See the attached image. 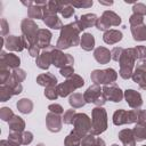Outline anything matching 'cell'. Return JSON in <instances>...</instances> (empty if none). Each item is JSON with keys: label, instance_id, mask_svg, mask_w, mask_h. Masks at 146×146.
I'll return each instance as SVG.
<instances>
[{"label": "cell", "instance_id": "34", "mask_svg": "<svg viewBox=\"0 0 146 146\" xmlns=\"http://www.w3.org/2000/svg\"><path fill=\"white\" fill-rule=\"evenodd\" d=\"M59 14L64 18H70V17H72L74 15V7L71 5L70 1H64L63 7H62V10H60Z\"/></svg>", "mask_w": 146, "mask_h": 146}, {"label": "cell", "instance_id": "1", "mask_svg": "<svg viewBox=\"0 0 146 146\" xmlns=\"http://www.w3.org/2000/svg\"><path fill=\"white\" fill-rule=\"evenodd\" d=\"M81 29L76 22V19L72 23H68L66 25H64L60 30L59 33V38L56 42V48L64 50L67 49L70 47H74L80 44V33H81Z\"/></svg>", "mask_w": 146, "mask_h": 146}, {"label": "cell", "instance_id": "55", "mask_svg": "<svg viewBox=\"0 0 146 146\" xmlns=\"http://www.w3.org/2000/svg\"><path fill=\"white\" fill-rule=\"evenodd\" d=\"M22 3H23L24 6H26L27 8H30V7H32V6L34 5V1H32V0H27V1H22Z\"/></svg>", "mask_w": 146, "mask_h": 146}, {"label": "cell", "instance_id": "30", "mask_svg": "<svg viewBox=\"0 0 146 146\" xmlns=\"http://www.w3.org/2000/svg\"><path fill=\"white\" fill-rule=\"evenodd\" d=\"M113 123L115 125H122V124H128V111L120 108L116 110L113 114Z\"/></svg>", "mask_w": 146, "mask_h": 146}, {"label": "cell", "instance_id": "23", "mask_svg": "<svg viewBox=\"0 0 146 146\" xmlns=\"http://www.w3.org/2000/svg\"><path fill=\"white\" fill-rule=\"evenodd\" d=\"M117 137L121 140V143L123 144V146H136L137 141H136L132 129H122L119 132Z\"/></svg>", "mask_w": 146, "mask_h": 146}, {"label": "cell", "instance_id": "5", "mask_svg": "<svg viewBox=\"0 0 146 146\" xmlns=\"http://www.w3.org/2000/svg\"><path fill=\"white\" fill-rule=\"evenodd\" d=\"M84 86V80L79 74H73L71 78L66 79L64 82L57 84V91L59 97H66L68 95H72L74 90L81 88Z\"/></svg>", "mask_w": 146, "mask_h": 146}, {"label": "cell", "instance_id": "59", "mask_svg": "<svg viewBox=\"0 0 146 146\" xmlns=\"http://www.w3.org/2000/svg\"><path fill=\"white\" fill-rule=\"evenodd\" d=\"M143 60H144V62H145V63H146V57H145V59H143Z\"/></svg>", "mask_w": 146, "mask_h": 146}, {"label": "cell", "instance_id": "31", "mask_svg": "<svg viewBox=\"0 0 146 146\" xmlns=\"http://www.w3.org/2000/svg\"><path fill=\"white\" fill-rule=\"evenodd\" d=\"M27 17L30 19H42L43 18V7L34 5L30 8H27Z\"/></svg>", "mask_w": 146, "mask_h": 146}, {"label": "cell", "instance_id": "12", "mask_svg": "<svg viewBox=\"0 0 146 146\" xmlns=\"http://www.w3.org/2000/svg\"><path fill=\"white\" fill-rule=\"evenodd\" d=\"M131 78L133 82L138 83L141 89L146 90V63L144 60H139V63L136 65Z\"/></svg>", "mask_w": 146, "mask_h": 146}, {"label": "cell", "instance_id": "53", "mask_svg": "<svg viewBox=\"0 0 146 146\" xmlns=\"http://www.w3.org/2000/svg\"><path fill=\"white\" fill-rule=\"evenodd\" d=\"M29 54H30V56H32V57H38L39 55H40V48L36 46V44H33V46H31L29 49Z\"/></svg>", "mask_w": 146, "mask_h": 146}, {"label": "cell", "instance_id": "14", "mask_svg": "<svg viewBox=\"0 0 146 146\" xmlns=\"http://www.w3.org/2000/svg\"><path fill=\"white\" fill-rule=\"evenodd\" d=\"M46 125L50 132H59L63 127V117L58 114L48 112L46 115Z\"/></svg>", "mask_w": 146, "mask_h": 146}, {"label": "cell", "instance_id": "40", "mask_svg": "<svg viewBox=\"0 0 146 146\" xmlns=\"http://www.w3.org/2000/svg\"><path fill=\"white\" fill-rule=\"evenodd\" d=\"M14 115H15V114H14V112H13L11 108H9V107H1V108H0V119H1L2 121L9 122V120H10Z\"/></svg>", "mask_w": 146, "mask_h": 146}, {"label": "cell", "instance_id": "48", "mask_svg": "<svg viewBox=\"0 0 146 146\" xmlns=\"http://www.w3.org/2000/svg\"><path fill=\"white\" fill-rule=\"evenodd\" d=\"M33 141V133L31 131L22 132V145H30Z\"/></svg>", "mask_w": 146, "mask_h": 146}, {"label": "cell", "instance_id": "15", "mask_svg": "<svg viewBox=\"0 0 146 146\" xmlns=\"http://www.w3.org/2000/svg\"><path fill=\"white\" fill-rule=\"evenodd\" d=\"M124 99H125L127 104L131 108H133V110H138L143 105L141 95L138 91L133 90V89H127V90H124Z\"/></svg>", "mask_w": 146, "mask_h": 146}, {"label": "cell", "instance_id": "7", "mask_svg": "<svg viewBox=\"0 0 146 146\" xmlns=\"http://www.w3.org/2000/svg\"><path fill=\"white\" fill-rule=\"evenodd\" d=\"M121 24V17L112 11V10H105L102 16L96 22V29L99 31H107L111 26H119Z\"/></svg>", "mask_w": 146, "mask_h": 146}, {"label": "cell", "instance_id": "9", "mask_svg": "<svg viewBox=\"0 0 146 146\" xmlns=\"http://www.w3.org/2000/svg\"><path fill=\"white\" fill-rule=\"evenodd\" d=\"M83 97L86 99V103L95 104L96 106H103L107 100L103 95L102 88L98 84H92L88 87V89L84 91Z\"/></svg>", "mask_w": 146, "mask_h": 146}, {"label": "cell", "instance_id": "18", "mask_svg": "<svg viewBox=\"0 0 146 146\" xmlns=\"http://www.w3.org/2000/svg\"><path fill=\"white\" fill-rule=\"evenodd\" d=\"M51 36H52V33L49 30H47V29H39V31L36 33V36H35V44L40 49H46L47 47L50 46Z\"/></svg>", "mask_w": 146, "mask_h": 146}, {"label": "cell", "instance_id": "60", "mask_svg": "<svg viewBox=\"0 0 146 146\" xmlns=\"http://www.w3.org/2000/svg\"><path fill=\"white\" fill-rule=\"evenodd\" d=\"M141 146H146V145H141Z\"/></svg>", "mask_w": 146, "mask_h": 146}, {"label": "cell", "instance_id": "4", "mask_svg": "<svg viewBox=\"0 0 146 146\" xmlns=\"http://www.w3.org/2000/svg\"><path fill=\"white\" fill-rule=\"evenodd\" d=\"M21 30H22V39L24 46L26 49H29L31 46L35 44V36L39 31V26L33 19L24 18L21 23Z\"/></svg>", "mask_w": 146, "mask_h": 146}, {"label": "cell", "instance_id": "17", "mask_svg": "<svg viewBox=\"0 0 146 146\" xmlns=\"http://www.w3.org/2000/svg\"><path fill=\"white\" fill-rule=\"evenodd\" d=\"M0 63L7 65L9 68H19L21 65V58L13 54V52H6L5 50H1L0 52Z\"/></svg>", "mask_w": 146, "mask_h": 146}, {"label": "cell", "instance_id": "54", "mask_svg": "<svg viewBox=\"0 0 146 146\" xmlns=\"http://www.w3.org/2000/svg\"><path fill=\"white\" fill-rule=\"evenodd\" d=\"M0 146H17V145L11 144V143L7 139V140H1V141H0Z\"/></svg>", "mask_w": 146, "mask_h": 146}, {"label": "cell", "instance_id": "24", "mask_svg": "<svg viewBox=\"0 0 146 146\" xmlns=\"http://www.w3.org/2000/svg\"><path fill=\"white\" fill-rule=\"evenodd\" d=\"M94 57L99 64H107L112 59L111 51L105 47H97L94 50Z\"/></svg>", "mask_w": 146, "mask_h": 146}, {"label": "cell", "instance_id": "36", "mask_svg": "<svg viewBox=\"0 0 146 146\" xmlns=\"http://www.w3.org/2000/svg\"><path fill=\"white\" fill-rule=\"evenodd\" d=\"M13 92L10 90V88L7 84H1L0 86V102H7L11 98Z\"/></svg>", "mask_w": 146, "mask_h": 146}, {"label": "cell", "instance_id": "50", "mask_svg": "<svg viewBox=\"0 0 146 146\" xmlns=\"http://www.w3.org/2000/svg\"><path fill=\"white\" fill-rule=\"evenodd\" d=\"M59 73H60L62 76L68 79V78H71L74 74V67L73 66H65V67L59 70Z\"/></svg>", "mask_w": 146, "mask_h": 146}, {"label": "cell", "instance_id": "27", "mask_svg": "<svg viewBox=\"0 0 146 146\" xmlns=\"http://www.w3.org/2000/svg\"><path fill=\"white\" fill-rule=\"evenodd\" d=\"M131 35L136 41H146V24L131 26Z\"/></svg>", "mask_w": 146, "mask_h": 146}, {"label": "cell", "instance_id": "37", "mask_svg": "<svg viewBox=\"0 0 146 146\" xmlns=\"http://www.w3.org/2000/svg\"><path fill=\"white\" fill-rule=\"evenodd\" d=\"M11 78L16 81V82H23L26 79V72L22 68H15L11 72Z\"/></svg>", "mask_w": 146, "mask_h": 146}, {"label": "cell", "instance_id": "32", "mask_svg": "<svg viewBox=\"0 0 146 146\" xmlns=\"http://www.w3.org/2000/svg\"><path fill=\"white\" fill-rule=\"evenodd\" d=\"M81 140L82 138L74 131L72 130L64 139V146H81Z\"/></svg>", "mask_w": 146, "mask_h": 146}, {"label": "cell", "instance_id": "3", "mask_svg": "<svg viewBox=\"0 0 146 146\" xmlns=\"http://www.w3.org/2000/svg\"><path fill=\"white\" fill-rule=\"evenodd\" d=\"M107 129V112L103 106H96L91 112L90 133L98 136Z\"/></svg>", "mask_w": 146, "mask_h": 146}, {"label": "cell", "instance_id": "26", "mask_svg": "<svg viewBox=\"0 0 146 146\" xmlns=\"http://www.w3.org/2000/svg\"><path fill=\"white\" fill-rule=\"evenodd\" d=\"M8 125H9L10 131H17V132L25 131V121L21 116H18V115H14L9 120Z\"/></svg>", "mask_w": 146, "mask_h": 146}, {"label": "cell", "instance_id": "45", "mask_svg": "<svg viewBox=\"0 0 146 146\" xmlns=\"http://www.w3.org/2000/svg\"><path fill=\"white\" fill-rule=\"evenodd\" d=\"M71 5L75 8H90L94 5L92 0H81V1H71Z\"/></svg>", "mask_w": 146, "mask_h": 146}, {"label": "cell", "instance_id": "44", "mask_svg": "<svg viewBox=\"0 0 146 146\" xmlns=\"http://www.w3.org/2000/svg\"><path fill=\"white\" fill-rule=\"evenodd\" d=\"M96 136L95 135H87L81 140V146H96Z\"/></svg>", "mask_w": 146, "mask_h": 146}, {"label": "cell", "instance_id": "42", "mask_svg": "<svg viewBox=\"0 0 146 146\" xmlns=\"http://www.w3.org/2000/svg\"><path fill=\"white\" fill-rule=\"evenodd\" d=\"M75 114H76L75 110H73V108L67 110V111L64 112V114H63V122H64L65 124H72Z\"/></svg>", "mask_w": 146, "mask_h": 146}, {"label": "cell", "instance_id": "20", "mask_svg": "<svg viewBox=\"0 0 146 146\" xmlns=\"http://www.w3.org/2000/svg\"><path fill=\"white\" fill-rule=\"evenodd\" d=\"M98 17L96 14H92V13H89V14H84L82 16H80L76 22L81 29V31L86 30V29H89V27H92V26H96V22H97Z\"/></svg>", "mask_w": 146, "mask_h": 146}, {"label": "cell", "instance_id": "22", "mask_svg": "<svg viewBox=\"0 0 146 146\" xmlns=\"http://www.w3.org/2000/svg\"><path fill=\"white\" fill-rule=\"evenodd\" d=\"M122 38H123L122 32L119 31V30H113V29H110V30L105 31L104 34H103V40L107 44H115L119 41H121Z\"/></svg>", "mask_w": 146, "mask_h": 146}, {"label": "cell", "instance_id": "29", "mask_svg": "<svg viewBox=\"0 0 146 146\" xmlns=\"http://www.w3.org/2000/svg\"><path fill=\"white\" fill-rule=\"evenodd\" d=\"M17 110L23 114H30L33 111V102L29 98H21L16 103Z\"/></svg>", "mask_w": 146, "mask_h": 146}, {"label": "cell", "instance_id": "56", "mask_svg": "<svg viewBox=\"0 0 146 146\" xmlns=\"http://www.w3.org/2000/svg\"><path fill=\"white\" fill-rule=\"evenodd\" d=\"M99 3L100 5H105V6H112L113 5V1H102V0H99Z\"/></svg>", "mask_w": 146, "mask_h": 146}, {"label": "cell", "instance_id": "11", "mask_svg": "<svg viewBox=\"0 0 146 146\" xmlns=\"http://www.w3.org/2000/svg\"><path fill=\"white\" fill-rule=\"evenodd\" d=\"M102 91H103V95L106 98V100H110V102L119 103L124 98V91H122L121 88L119 86H116L115 83L104 86L102 88Z\"/></svg>", "mask_w": 146, "mask_h": 146}, {"label": "cell", "instance_id": "43", "mask_svg": "<svg viewBox=\"0 0 146 146\" xmlns=\"http://www.w3.org/2000/svg\"><path fill=\"white\" fill-rule=\"evenodd\" d=\"M133 52L137 60H143L146 57V47L145 46H136L133 47Z\"/></svg>", "mask_w": 146, "mask_h": 146}, {"label": "cell", "instance_id": "2", "mask_svg": "<svg viewBox=\"0 0 146 146\" xmlns=\"http://www.w3.org/2000/svg\"><path fill=\"white\" fill-rule=\"evenodd\" d=\"M136 56L133 52V48H127L123 50L121 58L119 60L120 64V71L119 74L122 79L128 80L132 76L133 70H135V63H136Z\"/></svg>", "mask_w": 146, "mask_h": 146}, {"label": "cell", "instance_id": "57", "mask_svg": "<svg viewBox=\"0 0 146 146\" xmlns=\"http://www.w3.org/2000/svg\"><path fill=\"white\" fill-rule=\"evenodd\" d=\"M144 139H146V127H145V130H144Z\"/></svg>", "mask_w": 146, "mask_h": 146}, {"label": "cell", "instance_id": "35", "mask_svg": "<svg viewBox=\"0 0 146 146\" xmlns=\"http://www.w3.org/2000/svg\"><path fill=\"white\" fill-rule=\"evenodd\" d=\"M6 84L10 88V90H11L13 95H19V94L23 91V86H22V83L16 82L11 76H10V78H9V80L6 82Z\"/></svg>", "mask_w": 146, "mask_h": 146}, {"label": "cell", "instance_id": "19", "mask_svg": "<svg viewBox=\"0 0 146 146\" xmlns=\"http://www.w3.org/2000/svg\"><path fill=\"white\" fill-rule=\"evenodd\" d=\"M43 23L46 24V26L54 29V30H62V27L64 26L60 18L56 15V14H51V13H47L43 11V18H42Z\"/></svg>", "mask_w": 146, "mask_h": 146}, {"label": "cell", "instance_id": "47", "mask_svg": "<svg viewBox=\"0 0 146 146\" xmlns=\"http://www.w3.org/2000/svg\"><path fill=\"white\" fill-rule=\"evenodd\" d=\"M123 50H124V48H122V47H114L111 50V57H112V59L115 60V62H119L120 58H121V55H122Z\"/></svg>", "mask_w": 146, "mask_h": 146}, {"label": "cell", "instance_id": "52", "mask_svg": "<svg viewBox=\"0 0 146 146\" xmlns=\"http://www.w3.org/2000/svg\"><path fill=\"white\" fill-rule=\"evenodd\" d=\"M137 124L146 125V110H139V114H138V121H137Z\"/></svg>", "mask_w": 146, "mask_h": 146}, {"label": "cell", "instance_id": "39", "mask_svg": "<svg viewBox=\"0 0 146 146\" xmlns=\"http://www.w3.org/2000/svg\"><path fill=\"white\" fill-rule=\"evenodd\" d=\"M8 140L14 144V145H22V132H17V131H10L8 135Z\"/></svg>", "mask_w": 146, "mask_h": 146}, {"label": "cell", "instance_id": "25", "mask_svg": "<svg viewBox=\"0 0 146 146\" xmlns=\"http://www.w3.org/2000/svg\"><path fill=\"white\" fill-rule=\"evenodd\" d=\"M80 47L84 51H91L95 48V38L91 33H83L80 39Z\"/></svg>", "mask_w": 146, "mask_h": 146}, {"label": "cell", "instance_id": "33", "mask_svg": "<svg viewBox=\"0 0 146 146\" xmlns=\"http://www.w3.org/2000/svg\"><path fill=\"white\" fill-rule=\"evenodd\" d=\"M11 76V72H10V68L0 63V84H6V82L9 80V78Z\"/></svg>", "mask_w": 146, "mask_h": 146}, {"label": "cell", "instance_id": "49", "mask_svg": "<svg viewBox=\"0 0 146 146\" xmlns=\"http://www.w3.org/2000/svg\"><path fill=\"white\" fill-rule=\"evenodd\" d=\"M0 32H1V38H5L9 33V24L6 21V18H1V22H0Z\"/></svg>", "mask_w": 146, "mask_h": 146}, {"label": "cell", "instance_id": "38", "mask_svg": "<svg viewBox=\"0 0 146 146\" xmlns=\"http://www.w3.org/2000/svg\"><path fill=\"white\" fill-rule=\"evenodd\" d=\"M44 96H46V98H48L50 100H56L59 97L58 91H57V86L44 88Z\"/></svg>", "mask_w": 146, "mask_h": 146}, {"label": "cell", "instance_id": "28", "mask_svg": "<svg viewBox=\"0 0 146 146\" xmlns=\"http://www.w3.org/2000/svg\"><path fill=\"white\" fill-rule=\"evenodd\" d=\"M68 104L71 105L72 108H80V107H83L87 103H86V99H84V97H83L82 94H80V92H73L72 95H70Z\"/></svg>", "mask_w": 146, "mask_h": 146}, {"label": "cell", "instance_id": "46", "mask_svg": "<svg viewBox=\"0 0 146 146\" xmlns=\"http://www.w3.org/2000/svg\"><path fill=\"white\" fill-rule=\"evenodd\" d=\"M129 23H130V26L141 25V24H144V17L139 16V15H136V14H132L129 18Z\"/></svg>", "mask_w": 146, "mask_h": 146}, {"label": "cell", "instance_id": "51", "mask_svg": "<svg viewBox=\"0 0 146 146\" xmlns=\"http://www.w3.org/2000/svg\"><path fill=\"white\" fill-rule=\"evenodd\" d=\"M48 110H49V112L55 113V114H58V115L64 114V108H63L62 105H59V104H50V105L48 106Z\"/></svg>", "mask_w": 146, "mask_h": 146}, {"label": "cell", "instance_id": "16", "mask_svg": "<svg viewBox=\"0 0 146 146\" xmlns=\"http://www.w3.org/2000/svg\"><path fill=\"white\" fill-rule=\"evenodd\" d=\"M3 46L8 50H10V51H22L25 48L24 42H23V39H22V35L21 36H17V35H8L3 40Z\"/></svg>", "mask_w": 146, "mask_h": 146}, {"label": "cell", "instance_id": "58", "mask_svg": "<svg viewBox=\"0 0 146 146\" xmlns=\"http://www.w3.org/2000/svg\"><path fill=\"white\" fill-rule=\"evenodd\" d=\"M35 146H44V144H42V143H40V144H38V145H35Z\"/></svg>", "mask_w": 146, "mask_h": 146}, {"label": "cell", "instance_id": "8", "mask_svg": "<svg viewBox=\"0 0 146 146\" xmlns=\"http://www.w3.org/2000/svg\"><path fill=\"white\" fill-rule=\"evenodd\" d=\"M73 130L81 137H86L90 133L91 129V119L86 113H76L73 120Z\"/></svg>", "mask_w": 146, "mask_h": 146}, {"label": "cell", "instance_id": "21", "mask_svg": "<svg viewBox=\"0 0 146 146\" xmlns=\"http://www.w3.org/2000/svg\"><path fill=\"white\" fill-rule=\"evenodd\" d=\"M57 78L52 74V73H42V74H39L36 76V83L39 86H42L44 88L47 87H56L58 83H57Z\"/></svg>", "mask_w": 146, "mask_h": 146}, {"label": "cell", "instance_id": "6", "mask_svg": "<svg viewBox=\"0 0 146 146\" xmlns=\"http://www.w3.org/2000/svg\"><path fill=\"white\" fill-rule=\"evenodd\" d=\"M90 79L94 84H112L117 79V73L114 68H105V70H94L90 74Z\"/></svg>", "mask_w": 146, "mask_h": 146}, {"label": "cell", "instance_id": "10", "mask_svg": "<svg viewBox=\"0 0 146 146\" xmlns=\"http://www.w3.org/2000/svg\"><path fill=\"white\" fill-rule=\"evenodd\" d=\"M51 64L60 70L65 66H73L74 58L71 54H64L60 49L55 47V49L51 51Z\"/></svg>", "mask_w": 146, "mask_h": 146}, {"label": "cell", "instance_id": "41", "mask_svg": "<svg viewBox=\"0 0 146 146\" xmlns=\"http://www.w3.org/2000/svg\"><path fill=\"white\" fill-rule=\"evenodd\" d=\"M132 11H133V14L144 17V16H146V5L141 3V2H135L132 6Z\"/></svg>", "mask_w": 146, "mask_h": 146}, {"label": "cell", "instance_id": "13", "mask_svg": "<svg viewBox=\"0 0 146 146\" xmlns=\"http://www.w3.org/2000/svg\"><path fill=\"white\" fill-rule=\"evenodd\" d=\"M55 47L56 46L50 44L46 49H42V51L40 52V55L35 59V64L39 68H41V70H48L49 68V66L51 65V51L55 49Z\"/></svg>", "mask_w": 146, "mask_h": 146}]
</instances>
